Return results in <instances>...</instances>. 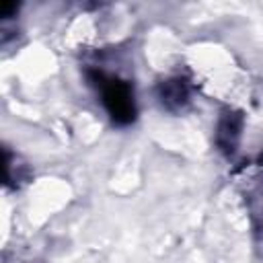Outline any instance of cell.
Masks as SVG:
<instances>
[{
  "label": "cell",
  "instance_id": "obj_1",
  "mask_svg": "<svg viewBox=\"0 0 263 263\" xmlns=\"http://www.w3.org/2000/svg\"><path fill=\"white\" fill-rule=\"evenodd\" d=\"M86 78L101 95V103H103L109 119L115 125L125 127L136 121L138 105H136V95H134L132 82H127L119 76H113V74H105L103 70H97V68H88Z\"/></svg>",
  "mask_w": 263,
  "mask_h": 263
},
{
  "label": "cell",
  "instance_id": "obj_2",
  "mask_svg": "<svg viewBox=\"0 0 263 263\" xmlns=\"http://www.w3.org/2000/svg\"><path fill=\"white\" fill-rule=\"evenodd\" d=\"M191 80L187 76L175 74L156 84V99L160 107L168 113H181L191 103Z\"/></svg>",
  "mask_w": 263,
  "mask_h": 263
},
{
  "label": "cell",
  "instance_id": "obj_3",
  "mask_svg": "<svg viewBox=\"0 0 263 263\" xmlns=\"http://www.w3.org/2000/svg\"><path fill=\"white\" fill-rule=\"evenodd\" d=\"M245 127V115L238 109H224L220 113L218 125H216V148L224 156H232L238 148L240 136Z\"/></svg>",
  "mask_w": 263,
  "mask_h": 263
},
{
  "label": "cell",
  "instance_id": "obj_4",
  "mask_svg": "<svg viewBox=\"0 0 263 263\" xmlns=\"http://www.w3.org/2000/svg\"><path fill=\"white\" fill-rule=\"evenodd\" d=\"M2 152H4V164H2V168H4V185L8 189H18L23 183L29 181L31 171L16 154L10 152V148L4 146Z\"/></svg>",
  "mask_w": 263,
  "mask_h": 263
},
{
  "label": "cell",
  "instance_id": "obj_5",
  "mask_svg": "<svg viewBox=\"0 0 263 263\" xmlns=\"http://www.w3.org/2000/svg\"><path fill=\"white\" fill-rule=\"evenodd\" d=\"M16 10H18V4H14V2H2L0 4V16L2 18H10Z\"/></svg>",
  "mask_w": 263,
  "mask_h": 263
},
{
  "label": "cell",
  "instance_id": "obj_6",
  "mask_svg": "<svg viewBox=\"0 0 263 263\" xmlns=\"http://www.w3.org/2000/svg\"><path fill=\"white\" fill-rule=\"evenodd\" d=\"M257 164H259V166H261V168H263V152H261V154H259V158H257Z\"/></svg>",
  "mask_w": 263,
  "mask_h": 263
}]
</instances>
